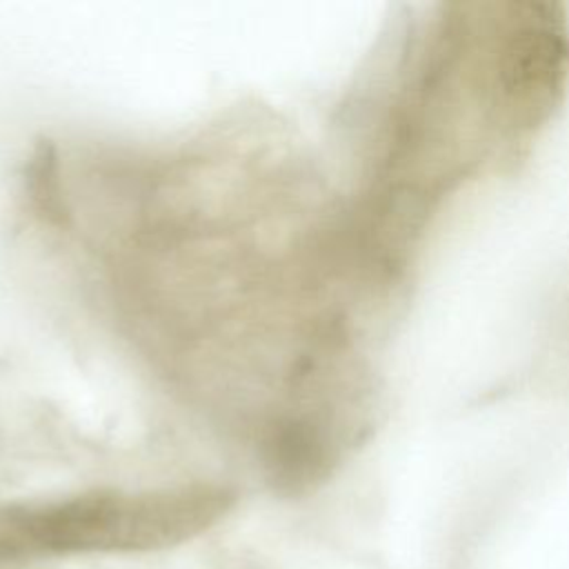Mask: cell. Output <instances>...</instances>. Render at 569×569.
<instances>
[{
  "mask_svg": "<svg viewBox=\"0 0 569 569\" xmlns=\"http://www.w3.org/2000/svg\"><path fill=\"white\" fill-rule=\"evenodd\" d=\"M233 505L220 487H182L16 505L0 511V560L7 565L42 553L156 551L191 540Z\"/></svg>",
  "mask_w": 569,
  "mask_h": 569,
  "instance_id": "6da1fadb",
  "label": "cell"
}]
</instances>
